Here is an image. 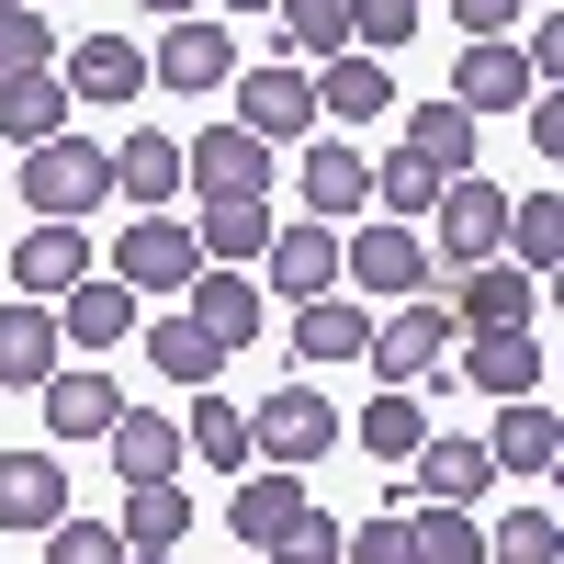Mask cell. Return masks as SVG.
I'll return each mask as SVG.
<instances>
[{
    "instance_id": "cell-12",
    "label": "cell",
    "mask_w": 564,
    "mask_h": 564,
    "mask_svg": "<svg viewBox=\"0 0 564 564\" xmlns=\"http://www.w3.org/2000/svg\"><path fill=\"white\" fill-rule=\"evenodd\" d=\"M102 260H90V226H23L12 238V282H23V305H57L68 282H90Z\"/></svg>"
},
{
    "instance_id": "cell-45",
    "label": "cell",
    "mask_w": 564,
    "mask_h": 564,
    "mask_svg": "<svg viewBox=\"0 0 564 564\" xmlns=\"http://www.w3.org/2000/svg\"><path fill=\"white\" fill-rule=\"evenodd\" d=\"M260 564H339V520H327V508H305V520L282 531V542H271Z\"/></svg>"
},
{
    "instance_id": "cell-3",
    "label": "cell",
    "mask_w": 564,
    "mask_h": 564,
    "mask_svg": "<svg viewBox=\"0 0 564 564\" xmlns=\"http://www.w3.org/2000/svg\"><path fill=\"white\" fill-rule=\"evenodd\" d=\"M339 282H350V294H395V305H417V294H430V238H417V226H395V215H361L350 238H339Z\"/></svg>"
},
{
    "instance_id": "cell-36",
    "label": "cell",
    "mask_w": 564,
    "mask_h": 564,
    "mask_svg": "<svg viewBox=\"0 0 564 564\" xmlns=\"http://www.w3.org/2000/svg\"><path fill=\"white\" fill-rule=\"evenodd\" d=\"M135 327H148V350H159V372H170V384H193V395H204L215 372H226V350L204 339L193 316H135Z\"/></svg>"
},
{
    "instance_id": "cell-31",
    "label": "cell",
    "mask_w": 564,
    "mask_h": 564,
    "mask_svg": "<svg viewBox=\"0 0 564 564\" xmlns=\"http://www.w3.org/2000/svg\"><path fill=\"white\" fill-rule=\"evenodd\" d=\"M406 159L441 170V181H475V113L463 102H417L406 113Z\"/></svg>"
},
{
    "instance_id": "cell-10",
    "label": "cell",
    "mask_w": 564,
    "mask_h": 564,
    "mask_svg": "<svg viewBox=\"0 0 564 564\" xmlns=\"http://www.w3.org/2000/svg\"><path fill=\"white\" fill-rule=\"evenodd\" d=\"M226 124H249L260 148H294V135H316V90H305V68H294V57L249 68V79H238V113H226Z\"/></svg>"
},
{
    "instance_id": "cell-29",
    "label": "cell",
    "mask_w": 564,
    "mask_h": 564,
    "mask_svg": "<svg viewBox=\"0 0 564 564\" xmlns=\"http://www.w3.org/2000/svg\"><path fill=\"white\" fill-rule=\"evenodd\" d=\"M181 316H193L215 350H249V339H260V294H249V271H193V305H181Z\"/></svg>"
},
{
    "instance_id": "cell-9",
    "label": "cell",
    "mask_w": 564,
    "mask_h": 564,
    "mask_svg": "<svg viewBox=\"0 0 564 564\" xmlns=\"http://www.w3.org/2000/svg\"><path fill=\"white\" fill-rule=\"evenodd\" d=\"M430 249H441V271L497 260V249H508V193H497V181H441V204H430Z\"/></svg>"
},
{
    "instance_id": "cell-14",
    "label": "cell",
    "mask_w": 564,
    "mask_h": 564,
    "mask_svg": "<svg viewBox=\"0 0 564 564\" xmlns=\"http://www.w3.org/2000/svg\"><path fill=\"white\" fill-rule=\"evenodd\" d=\"M68 520V463L57 452H0V531H57Z\"/></svg>"
},
{
    "instance_id": "cell-48",
    "label": "cell",
    "mask_w": 564,
    "mask_h": 564,
    "mask_svg": "<svg viewBox=\"0 0 564 564\" xmlns=\"http://www.w3.org/2000/svg\"><path fill=\"white\" fill-rule=\"evenodd\" d=\"M215 12H249V23H260V12H271V0H215Z\"/></svg>"
},
{
    "instance_id": "cell-47",
    "label": "cell",
    "mask_w": 564,
    "mask_h": 564,
    "mask_svg": "<svg viewBox=\"0 0 564 564\" xmlns=\"http://www.w3.org/2000/svg\"><path fill=\"white\" fill-rule=\"evenodd\" d=\"M135 12H159V23H193V12H204V0H135Z\"/></svg>"
},
{
    "instance_id": "cell-18",
    "label": "cell",
    "mask_w": 564,
    "mask_h": 564,
    "mask_svg": "<svg viewBox=\"0 0 564 564\" xmlns=\"http://www.w3.org/2000/svg\"><path fill=\"white\" fill-rule=\"evenodd\" d=\"M305 90H316V124H372V113H395V68L384 57H327V68H305Z\"/></svg>"
},
{
    "instance_id": "cell-17",
    "label": "cell",
    "mask_w": 564,
    "mask_h": 564,
    "mask_svg": "<svg viewBox=\"0 0 564 564\" xmlns=\"http://www.w3.org/2000/svg\"><path fill=\"white\" fill-rule=\"evenodd\" d=\"M486 486H497L486 441H417V452H406V497H417V508H475Z\"/></svg>"
},
{
    "instance_id": "cell-15",
    "label": "cell",
    "mask_w": 564,
    "mask_h": 564,
    "mask_svg": "<svg viewBox=\"0 0 564 564\" xmlns=\"http://www.w3.org/2000/svg\"><path fill=\"white\" fill-rule=\"evenodd\" d=\"M260 271H271V294H294V305H316V294H339V226H271V249H260Z\"/></svg>"
},
{
    "instance_id": "cell-28",
    "label": "cell",
    "mask_w": 564,
    "mask_h": 564,
    "mask_svg": "<svg viewBox=\"0 0 564 564\" xmlns=\"http://www.w3.org/2000/svg\"><path fill=\"white\" fill-rule=\"evenodd\" d=\"M68 361V339H57V305H0V384H45V372Z\"/></svg>"
},
{
    "instance_id": "cell-34",
    "label": "cell",
    "mask_w": 564,
    "mask_h": 564,
    "mask_svg": "<svg viewBox=\"0 0 564 564\" xmlns=\"http://www.w3.org/2000/svg\"><path fill=\"white\" fill-rule=\"evenodd\" d=\"M271 23H282V45H294L305 68L350 57V0H271Z\"/></svg>"
},
{
    "instance_id": "cell-30",
    "label": "cell",
    "mask_w": 564,
    "mask_h": 564,
    "mask_svg": "<svg viewBox=\"0 0 564 564\" xmlns=\"http://www.w3.org/2000/svg\"><path fill=\"white\" fill-rule=\"evenodd\" d=\"M452 102H463V113H520V102H531V68H520V45H463V68H452Z\"/></svg>"
},
{
    "instance_id": "cell-33",
    "label": "cell",
    "mask_w": 564,
    "mask_h": 564,
    "mask_svg": "<svg viewBox=\"0 0 564 564\" xmlns=\"http://www.w3.org/2000/svg\"><path fill=\"white\" fill-rule=\"evenodd\" d=\"M0 135H12V148H45V135H68V79H57V68L0 79Z\"/></svg>"
},
{
    "instance_id": "cell-13",
    "label": "cell",
    "mask_w": 564,
    "mask_h": 564,
    "mask_svg": "<svg viewBox=\"0 0 564 564\" xmlns=\"http://www.w3.org/2000/svg\"><path fill=\"white\" fill-rule=\"evenodd\" d=\"M148 79L159 90H226V79H238V34H226V23H170L159 34V57H148Z\"/></svg>"
},
{
    "instance_id": "cell-43",
    "label": "cell",
    "mask_w": 564,
    "mask_h": 564,
    "mask_svg": "<svg viewBox=\"0 0 564 564\" xmlns=\"http://www.w3.org/2000/svg\"><path fill=\"white\" fill-rule=\"evenodd\" d=\"M34 564H124V542H113V520H79L68 508L57 531H34Z\"/></svg>"
},
{
    "instance_id": "cell-39",
    "label": "cell",
    "mask_w": 564,
    "mask_h": 564,
    "mask_svg": "<svg viewBox=\"0 0 564 564\" xmlns=\"http://www.w3.org/2000/svg\"><path fill=\"white\" fill-rule=\"evenodd\" d=\"M406 553H417V564H486V531H475V508H417V520H406Z\"/></svg>"
},
{
    "instance_id": "cell-11",
    "label": "cell",
    "mask_w": 564,
    "mask_h": 564,
    "mask_svg": "<svg viewBox=\"0 0 564 564\" xmlns=\"http://www.w3.org/2000/svg\"><path fill=\"white\" fill-rule=\"evenodd\" d=\"M452 361H463V384H486L497 406L508 395H542V339H531V327H463Z\"/></svg>"
},
{
    "instance_id": "cell-49",
    "label": "cell",
    "mask_w": 564,
    "mask_h": 564,
    "mask_svg": "<svg viewBox=\"0 0 564 564\" xmlns=\"http://www.w3.org/2000/svg\"><path fill=\"white\" fill-rule=\"evenodd\" d=\"M124 564H170V553H124Z\"/></svg>"
},
{
    "instance_id": "cell-4",
    "label": "cell",
    "mask_w": 564,
    "mask_h": 564,
    "mask_svg": "<svg viewBox=\"0 0 564 564\" xmlns=\"http://www.w3.org/2000/svg\"><path fill=\"white\" fill-rule=\"evenodd\" d=\"M102 271L124 282V294H193L204 249H193V226H181V215H124V238H113Z\"/></svg>"
},
{
    "instance_id": "cell-19",
    "label": "cell",
    "mask_w": 564,
    "mask_h": 564,
    "mask_svg": "<svg viewBox=\"0 0 564 564\" xmlns=\"http://www.w3.org/2000/svg\"><path fill=\"white\" fill-rule=\"evenodd\" d=\"M294 181H305L316 226H339V215L361 226V204H372V159L350 148V135H305V170H294Z\"/></svg>"
},
{
    "instance_id": "cell-41",
    "label": "cell",
    "mask_w": 564,
    "mask_h": 564,
    "mask_svg": "<svg viewBox=\"0 0 564 564\" xmlns=\"http://www.w3.org/2000/svg\"><path fill=\"white\" fill-rule=\"evenodd\" d=\"M564 553V520L553 508H508V520L486 531V564H553Z\"/></svg>"
},
{
    "instance_id": "cell-25",
    "label": "cell",
    "mask_w": 564,
    "mask_h": 564,
    "mask_svg": "<svg viewBox=\"0 0 564 564\" xmlns=\"http://www.w3.org/2000/svg\"><path fill=\"white\" fill-rule=\"evenodd\" d=\"M361 350H372V316H361L350 294L294 305V361H305V372H339V361H361Z\"/></svg>"
},
{
    "instance_id": "cell-40",
    "label": "cell",
    "mask_w": 564,
    "mask_h": 564,
    "mask_svg": "<svg viewBox=\"0 0 564 564\" xmlns=\"http://www.w3.org/2000/svg\"><path fill=\"white\" fill-rule=\"evenodd\" d=\"M372 204H384L395 226H430V204H441V170H417L406 148H395V159H372Z\"/></svg>"
},
{
    "instance_id": "cell-37",
    "label": "cell",
    "mask_w": 564,
    "mask_h": 564,
    "mask_svg": "<svg viewBox=\"0 0 564 564\" xmlns=\"http://www.w3.org/2000/svg\"><path fill=\"white\" fill-rule=\"evenodd\" d=\"M350 441H361L372 463H406L417 441H430V406H417V395H395V384H384V395H372V406L350 417Z\"/></svg>"
},
{
    "instance_id": "cell-42",
    "label": "cell",
    "mask_w": 564,
    "mask_h": 564,
    "mask_svg": "<svg viewBox=\"0 0 564 564\" xmlns=\"http://www.w3.org/2000/svg\"><path fill=\"white\" fill-rule=\"evenodd\" d=\"M34 68H57V23L23 12V0H0V79H34Z\"/></svg>"
},
{
    "instance_id": "cell-35",
    "label": "cell",
    "mask_w": 564,
    "mask_h": 564,
    "mask_svg": "<svg viewBox=\"0 0 564 564\" xmlns=\"http://www.w3.org/2000/svg\"><path fill=\"white\" fill-rule=\"evenodd\" d=\"M508 249H520V271H531V282H553V260H564V193H553V181L508 204Z\"/></svg>"
},
{
    "instance_id": "cell-46",
    "label": "cell",
    "mask_w": 564,
    "mask_h": 564,
    "mask_svg": "<svg viewBox=\"0 0 564 564\" xmlns=\"http://www.w3.org/2000/svg\"><path fill=\"white\" fill-rule=\"evenodd\" d=\"M339 564H417V553H406V520H361V531L339 542Z\"/></svg>"
},
{
    "instance_id": "cell-44",
    "label": "cell",
    "mask_w": 564,
    "mask_h": 564,
    "mask_svg": "<svg viewBox=\"0 0 564 564\" xmlns=\"http://www.w3.org/2000/svg\"><path fill=\"white\" fill-rule=\"evenodd\" d=\"M441 12L463 23V45H508V34L531 23V0H441Z\"/></svg>"
},
{
    "instance_id": "cell-6",
    "label": "cell",
    "mask_w": 564,
    "mask_h": 564,
    "mask_svg": "<svg viewBox=\"0 0 564 564\" xmlns=\"http://www.w3.org/2000/svg\"><path fill=\"white\" fill-rule=\"evenodd\" d=\"M452 339H463V327L441 316V294H417V305H395L384 327H372V372H384V384L395 395H417V384H441V361H452Z\"/></svg>"
},
{
    "instance_id": "cell-5",
    "label": "cell",
    "mask_w": 564,
    "mask_h": 564,
    "mask_svg": "<svg viewBox=\"0 0 564 564\" xmlns=\"http://www.w3.org/2000/svg\"><path fill=\"white\" fill-rule=\"evenodd\" d=\"M181 193H204V204H271V148L249 124H204L193 148H181Z\"/></svg>"
},
{
    "instance_id": "cell-21",
    "label": "cell",
    "mask_w": 564,
    "mask_h": 564,
    "mask_svg": "<svg viewBox=\"0 0 564 564\" xmlns=\"http://www.w3.org/2000/svg\"><path fill=\"white\" fill-rule=\"evenodd\" d=\"M113 204H135V215L181 204V135H159V124L124 135V148H113Z\"/></svg>"
},
{
    "instance_id": "cell-7",
    "label": "cell",
    "mask_w": 564,
    "mask_h": 564,
    "mask_svg": "<svg viewBox=\"0 0 564 564\" xmlns=\"http://www.w3.org/2000/svg\"><path fill=\"white\" fill-rule=\"evenodd\" d=\"M430 294H441L452 327H531V316H542V282L508 260V249H497V260H463L452 282H430Z\"/></svg>"
},
{
    "instance_id": "cell-2",
    "label": "cell",
    "mask_w": 564,
    "mask_h": 564,
    "mask_svg": "<svg viewBox=\"0 0 564 564\" xmlns=\"http://www.w3.org/2000/svg\"><path fill=\"white\" fill-rule=\"evenodd\" d=\"M249 452L282 463V475H316V463L339 452V395H327V384H271L249 406Z\"/></svg>"
},
{
    "instance_id": "cell-22",
    "label": "cell",
    "mask_w": 564,
    "mask_h": 564,
    "mask_svg": "<svg viewBox=\"0 0 564 564\" xmlns=\"http://www.w3.org/2000/svg\"><path fill=\"white\" fill-rule=\"evenodd\" d=\"M57 339H68V350H113V339H135V294H124L113 271L68 282V294H57Z\"/></svg>"
},
{
    "instance_id": "cell-50",
    "label": "cell",
    "mask_w": 564,
    "mask_h": 564,
    "mask_svg": "<svg viewBox=\"0 0 564 564\" xmlns=\"http://www.w3.org/2000/svg\"><path fill=\"white\" fill-rule=\"evenodd\" d=\"M23 12H45V0H23Z\"/></svg>"
},
{
    "instance_id": "cell-1",
    "label": "cell",
    "mask_w": 564,
    "mask_h": 564,
    "mask_svg": "<svg viewBox=\"0 0 564 564\" xmlns=\"http://www.w3.org/2000/svg\"><path fill=\"white\" fill-rule=\"evenodd\" d=\"M23 204L45 226H90V204H113V148H90V135H45V148H23Z\"/></svg>"
},
{
    "instance_id": "cell-16",
    "label": "cell",
    "mask_w": 564,
    "mask_h": 564,
    "mask_svg": "<svg viewBox=\"0 0 564 564\" xmlns=\"http://www.w3.org/2000/svg\"><path fill=\"white\" fill-rule=\"evenodd\" d=\"M57 79H68V102L113 113V102H135V90H148V45H124V34H79Z\"/></svg>"
},
{
    "instance_id": "cell-23",
    "label": "cell",
    "mask_w": 564,
    "mask_h": 564,
    "mask_svg": "<svg viewBox=\"0 0 564 564\" xmlns=\"http://www.w3.org/2000/svg\"><path fill=\"white\" fill-rule=\"evenodd\" d=\"M102 452H113V475H124V486H170V475H181V417L124 406L113 430H102Z\"/></svg>"
},
{
    "instance_id": "cell-8",
    "label": "cell",
    "mask_w": 564,
    "mask_h": 564,
    "mask_svg": "<svg viewBox=\"0 0 564 564\" xmlns=\"http://www.w3.org/2000/svg\"><path fill=\"white\" fill-rule=\"evenodd\" d=\"M34 406H45V452H79V441H102L135 395L113 384V372H90V361H57V372L34 384Z\"/></svg>"
},
{
    "instance_id": "cell-32",
    "label": "cell",
    "mask_w": 564,
    "mask_h": 564,
    "mask_svg": "<svg viewBox=\"0 0 564 564\" xmlns=\"http://www.w3.org/2000/svg\"><path fill=\"white\" fill-rule=\"evenodd\" d=\"M193 249H204V271H249L271 249V204H204L193 215Z\"/></svg>"
},
{
    "instance_id": "cell-38",
    "label": "cell",
    "mask_w": 564,
    "mask_h": 564,
    "mask_svg": "<svg viewBox=\"0 0 564 564\" xmlns=\"http://www.w3.org/2000/svg\"><path fill=\"white\" fill-rule=\"evenodd\" d=\"M430 34V0H350V57H395Z\"/></svg>"
},
{
    "instance_id": "cell-24",
    "label": "cell",
    "mask_w": 564,
    "mask_h": 564,
    "mask_svg": "<svg viewBox=\"0 0 564 564\" xmlns=\"http://www.w3.org/2000/svg\"><path fill=\"white\" fill-rule=\"evenodd\" d=\"M226 520H238V553H271L282 531L305 520V475H282V463H260V475H238V508H226Z\"/></svg>"
},
{
    "instance_id": "cell-51",
    "label": "cell",
    "mask_w": 564,
    "mask_h": 564,
    "mask_svg": "<svg viewBox=\"0 0 564 564\" xmlns=\"http://www.w3.org/2000/svg\"><path fill=\"white\" fill-rule=\"evenodd\" d=\"M238 564H260V553H238Z\"/></svg>"
},
{
    "instance_id": "cell-20",
    "label": "cell",
    "mask_w": 564,
    "mask_h": 564,
    "mask_svg": "<svg viewBox=\"0 0 564 564\" xmlns=\"http://www.w3.org/2000/svg\"><path fill=\"white\" fill-rule=\"evenodd\" d=\"M486 463H497V475H553V463H564V417L542 395H508L497 430H486Z\"/></svg>"
},
{
    "instance_id": "cell-27",
    "label": "cell",
    "mask_w": 564,
    "mask_h": 564,
    "mask_svg": "<svg viewBox=\"0 0 564 564\" xmlns=\"http://www.w3.org/2000/svg\"><path fill=\"white\" fill-rule=\"evenodd\" d=\"M113 542L124 553H181V542H193V486H124V520H113Z\"/></svg>"
},
{
    "instance_id": "cell-26",
    "label": "cell",
    "mask_w": 564,
    "mask_h": 564,
    "mask_svg": "<svg viewBox=\"0 0 564 564\" xmlns=\"http://www.w3.org/2000/svg\"><path fill=\"white\" fill-rule=\"evenodd\" d=\"M181 463H215V475H249V406L226 395V384H204V395H193V417H181Z\"/></svg>"
}]
</instances>
